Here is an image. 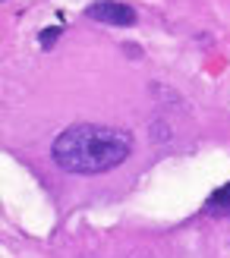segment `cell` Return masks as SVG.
I'll return each instance as SVG.
<instances>
[{
  "label": "cell",
  "instance_id": "obj_4",
  "mask_svg": "<svg viewBox=\"0 0 230 258\" xmlns=\"http://www.w3.org/2000/svg\"><path fill=\"white\" fill-rule=\"evenodd\" d=\"M57 35H60V29H44V32H41V44H44V47H50Z\"/></svg>",
  "mask_w": 230,
  "mask_h": 258
},
{
  "label": "cell",
  "instance_id": "obj_3",
  "mask_svg": "<svg viewBox=\"0 0 230 258\" xmlns=\"http://www.w3.org/2000/svg\"><path fill=\"white\" fill-rule=\"evenodd\" d=\"M208 211H211V214H214V211H218V214L230 211V183H224V186L208 199Z\"/></svg>",
  "mask_w": 230,
  "mask_h": 258
},
{
  "label": "cell",
  "instance_id": "obj_1",
  "mask_svg": "<svg viewBox=\"0 0 230 258\" xmlns=\"http://www.w3.org/2000/svg\"><path fill=\"white\" fill-rule=\"evenodd\" d=\"M133 151V136L126 129L101 123H73L54 139L50 158L67 173H104L120 167Z\"/></svg>",
  "mask_w": 230,
  "mask_h": 258
},
{
  "label": "cell",
  "instance_id": "obj_2",
  "mask_svg": "<svg viewBox=\"0 0 230 258\" xmlns=\"http://www.w3.org/2000/svg\"><path fill=\"white\" fill-rule=\"evenodd\" d=\"M85 16L107 25H136V10L130 4H117V0H95L85 10Z\"/></svg>",
  "mask_w": 230,
  "mask_h": 258
}]
</instances>
